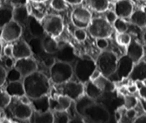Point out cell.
Instances as JSON below:
<instances>
[{"instance_id":"cell-49","label":"cell","mask_w":146,"mask_h":123,"mask_svg":"<svg viewBox=\"0 0 146 123\" xmlns=\"http://www.w3.org/2000/svg\"><path fill=\"white\" fill-rule=\"evenodd\" d=\"M133 123H146V115H142L134 119Z\"/></svg>"},{"instance_id":"cell-25","label":"cell","mask_w":146,"mask_h":123,"mask_svg":"<svg viewBox=\"0 0 146 123\" xmlns=\"http://www.w3.org/2000/svg\"><path fill=\"white\" fill-rule=\"evenodd\" d=\"M29 16L26 6L19 5L13 9V20L21 25L27 23Z\"/></svg>"},{"instance_id":"cell-23","label":"cell","mask_w":146,"mask_h":123,"mask_svg":"<svg viewBox=\"0 0 146 123\" xmlns=\"http://www.w3.org/2000/svg\"><path fill=\"white\" fill-rule=\"evenodd\" d=\"M29 120L31 123H54V112L49 110L45 112H38L34 110Z\"/></svg>"},{"instance_id":"cell-36","label":"cell","mask_w":146,"mask_h":123,"mask_svg":"<svg viewBox=\"0 0 146 123\" xmlns=\"http://www.w3.org/2000/svg\"><path fill=\"white\" fill-rule=\"evenodd\" d=\"M138 99L133 95H126L124 98V107L127 110L134 109L138 105Z\"/></svg>"},{"instance_id":"cell-19","label":"cell","mask_w":146,"mask_h":123,"mask_svg":"<svg viewBox=\"0 0 146 123\" xmlns=\"http://www.w3.org/2000/svg\"><path fill=\"white\" fill-rule=\"evenodd\" d=\"M128 78L134 82L146 81V61H140L135 63Z\"/></svg>"},{"instance_id":"cell-45","label":"cell","mask_w":146,"mask_h":123,"mask_svg":"<svg viewBox=\"0 0 146 123\" xmlns=\"http://www.w3.org/2000/svg\"><path fill=\"white\" fill-rule=\"evenodd\" d=\"M13 45H7L3 49V53L6 57H12L13 58Z\"/></svg>"},{"instance_id":"cell-56","label":"cell","mask_w":146,"mask_h":123,"mask_svg":"<svg viewBox=\"0 0 146 123\" xmlns=\"http://www.w3.org/2000/svg\"><path fill=\"white\" fill-rule=\"evenodd\" d=\"M1 115H2V109L0 108V123L1 122Z\"/></svg>"},{"instance_id":"cell-17","label":"cell","mask_w":146,"mask_h":123,"mask_svg":"<svg viewBox=\"0 0 146 123\" xmlns=\"http://www.w3.org/2000/svg\"><path fill=\"white\" fill-rule=\"evenodd\" d=\"M114 11L119 18H130L133 12V6L129 0H119L115 3Z\"/></svg>"},{"instance_id":"cell-11","label":"cell","mask_w":146,"mask_h":123,"mask_svg":"<svg viewBox=\"0 0 146 123\" xmlns=\"http://www.w3.org/2000/svg\"><path fill=\"white\" fill-rule=\"evenodd\" d=\"M134 64L135 63L128 55L123 56L118 59L116 71L113 75L117 77L118 80L128 78L132 71Z\"/></svg>"},{"instance_id":"cell-32","label":"cell","mask_w":146,"mask_h":123,"mask_svg":"<svg viewBox=\"0 0 146 123\" xmlns=\"http://www.w3.org/2000/svg\"><path fill=\"white\" fill-rule=\"evenodd\" d=\"M33 54L39 55L44 51L42 45V38L32 37L28 42Z\"/></svg>"},{"instance_id":"cell-41","label":"cell","mask_w":146,"mask_h":123,"mask_svg":"<svg viewBox=\"0 0 146 123\" xmlns=\"http://www.w3.org/2000/svg\"><path fill=\"white\" fill-rule=\"evenodd\" d=\"M108 45H109V44H108L107 38H96V46L99 49L104 51L108 48Z\"/></svg>"},{"instance_id":"cell-28","label":"cell","mask_w":146,"mask_h":123,"mask_svg":"<svg viewBox=\"0 0 146 123\" xmlns=\"http://www.w3.org/2000/svg\"><path fill=\"white\" fill-rule=\"evenodd\" d=\"M103 92H113L115 90V84L107 77L101 75L94 81H93Z\"/></svg>"},{"instance_id":"cell-21","label":"cell","mask_w":146,"mask_h":123,"mask_svg":"<svg viewBox=\"0 0 146 123\" xmlns=\"http://www.w3.org/2000/svg\"><path fill=\"white\" fill-rule=\"evenodd\" d=\"M31 105L36 112H45L49 111L50 98L46 95L35 99H31Z\"/></svg>"},{"instance_id":"cell-6","label":"cell","mask_w":146,"mask_h":123,"mask_svg":"<svg viewBox=\"0 0 146 123\" xmlns=\"http://www.w3.org/2000/svg\"><path fill=\"white\" fill-rule=\"evenodd\" d=\"M41 24L46 34L54 38L61 35L64 31V21L59 15L51 14L45 16L41 20Z\"/></svg>"},{"instance_id":"cell-52","label":"cell","mask_w":146,"mask_h":123,"mask_svg":"<svg viewBox=\"0 0 146 123\" xmlns=\"http://www.w3.org/2000/svg\"><path fill=\"white\" fill-rule=\"evenodd\" d=\"M138 86H137V85H135V84L130 85L128 88V91H129V93H135L138 91Z\"/></svg>"},{"instance_id":"cell-15","label":"cell","mask_w":146,"mask_h":123,"mask_svg":"<svg viewBox=\"0 0 146 123\" xmlns=\"http://www.w3.org/2000/svg\"><path fill=\"white\" fill-rule=\"evenodd\" d=\"M13 58L16 60L29 58L32 56V51L29 45L24 40H17L13 44Z\"/></svg>"},{"instance_id":"cell-16","label":"cell","mask_w":146,"mask_h":123,"mask_svg":"<svg viewBox=\"0 0 146 123\" xmlns=\"http://www.w3.org/2000/svg\"><path fill=\"white\" fill-rule=\"evenodd\" d=\"M34 110L31 105L25 104L19 101V103L14 105L12 109V113L16 118L21 120L30 119Z\"/></svg>"},{"instance_id":"cell-46","label":"cell","mask_w":146,"mask_h":123,"mask_svg":"<svg viewBox=\"0 0 146 123\" xmlns=\"http://www.w3.org/2000/svg\"><path fill=\"white\" fill-rule=\"evenodd\" d=\"M14 63H15V62L13 60L12 57H7V58L4 61V65L9 69L14 67Z\"/></svg>"},{"instance_id":"cell-50","label":"cell","mask_w":146,"mask_h":123,"mask_svg":"<svg viewBox=\"0 0 146 123\" xmlns=\"http://www.w3.org/2000/svg\"><path fill=\"white\" fill-rule=\"evenodd\" d=\"M138 91L141 98L146 100V85H143L142 86L138 88Z\"/></svg>"},{"instance_id":"cell-42","label":"cell","mask_w":146,"mask_h":123,"mask_svg":"<svg viewBox=\"0 0 146 123\" xmlns=\"http://www.w3.org/2000/svg\"><path fill=\"white\" fill-rule=\"evenodd\" d=\"M118 18V16L114 11H108L106 14V19L111 24H113Z\"/></svg>"},{"instance_id":"cell-43","label":"cell","mask_w":146,"mask_h":123,"mask_svg":"<svg viewBox=\"0 0 146 123\" xmlns=\"http://www.w3.org/2000/svg\"><path fill=\"white\" fill-rule=\"evenodd\" d=\"M56 62V59L55 56H48L44 59L43 63L45 67L51 68L55 64Z\"/></svg>"},{"instance_id":"cell-37","label":"cell","mask_w":146,"mask_h":123,"mask_svg":"<svg viewBox=\"0 0 146 123\" xmlns=\"http://www.w3.org/2000/svg\"><path fill=\"white\" fill-rule=\"evenodd\" d=\"M54 123H68L70 120L69 115L66 111L54 112Z\"/></svg>"},{"instance_id":"cell-53","label":"cell","mask_w":146,"mask_h":123,"mask_svg":"<svg viewBox=\"0 0 146 123\" xmlns=\"http://www.w3.org/2000/svg\"><path fill=\"white\" fill-rule=\"evenodd\" d=\"M84 0H66L67 3L71 4V5H78L81 4Z\"/></svg>"},{"instance_id":"cell-29","label":"cell","mask_w":146,"mask_h":123,"mask_svg":"<svg viewBox=\"0 0 146 123\" xmlns=\"http://www.w3.org/2000/svg\"><path fill=\"white\" fill-rule=\"evenodd\" d=\"M84 93L89 98L96 100L101 96L104 92L93 81H89L84 85Z\"/></svg>"},{"instance_id":"cell-12","label":"cell","mask_w":146,"mask_h":123,"mask_svg":"<svg viewBox=\"0 0 146 123\" xmlns=\"http://www.w3.org/2000/svg\"><path fill=\"white\" fill-rule=\"evenodd\" d=\"M14 67L21 73L23 78L33 73L38 69L36 62L31 57L16 60Z\"/></svg>"},{"instance_id":"cell-8","label":"cell","mask_w":146,"mask_h":123,"mask_svg":"<svg viewBox=\"0 0 146 123\" xmlns=\"http://www.w3.org/2000/svg\"><path fill=\"white\" fill-rule=\"evenodd\" d=\"M71 22L76 28H88L92 20L89 10L83 7H78L73 10L71 15Z\"/></svg>"},{"instance_id":"cell-5","label":"cell","mask_w":146,"mask_h":123,"mask_svg":"<svg viewBox=\"0 0 146 123\" xmlns=\"http://www.w3.org/2000/svg\"><path fill=\"white\" fill-rule=\"evenodd\" d=\"M90 35L95 38H109L113 34V28L106 19L98 17L92 19L88 27Z\"/></svg>"},{"instance_id":"cell-58","label":"cell","mask_w":146,"mask_h":123,"mask_svg":"<svg viewBox=\"0 0 146 123\" xmlns=\"http://www.w3.org/2000/svg\"><path fill=\"white\" fill-rule=\"evenodd\" d=\"M141 1H146V0H141Z\"/></svg>"},{"instance_id":"cell-55","label":"cell","mask_w":146,"mask_h":123,"mask_svg":"<svg viewBox=\"0 0 146 123\" xmlns=\"http://www.w3.org/2000/svg\"><path fill=\"white\" fill-rule=\"evenodd\" d=\"M143 38L144 42H145L146 44V31L143 33Z\"/></svg>"},{"instance_id":"cell-1","label":"cell","mask_w":146,"mask_h":123,"mask_svg":"<svg viewBox=\"0 0 146 123\" xmlns=\"http://www.w3.org/2000/svg\"><path fill=\"white\" fill-rule=\"evenodd\" d=\"M25 93L30 99H35L46 95L50 91V82L46 75L40 71H35L24 77Z\"/></svg>"},{"instance_id":"cell-48","label":"cell","mask_w":146,"mask_h":123,"mask_svg":"<svg viewBox=\"0 0 146 123\" xmlns=\"http://www.w3.org/2000/svg\"><path fill=\"white\" fill-rule=\"evenodd\" d=\"M126 116L130 120L135 119V116H136V112H135V110L134 109L127 110Z\"/></svg>"},{"instance_id":"cell-51","label":"cell","mask_w":146,"mask_h":123,"mask_svg":"<svg viewBox=\"0 0 146 123\" xmlns=\"http://www.w3.org/2000/svg\"><path fill=\"white\" fill-rule=\"evenodd\" d=\"M68 123H86L85 121L79 117H76V118H74L72 119H70Z\"/></svg>"},{"instance_id":"cell-31","label":"cell","mask_w":146,"mask_h":123,"mask_svg":"<svg viewBox=\"0 0 146 123\" xmlns=\"http://www.w3.org/2000/svg\"><path fill=\"white\" fill-rule=\"evenodd\" d=\"M90 7L97 12H104L109 7L108 0H88Z\"/></svg>"},{"instance_id":"cell-47","label":"cell","mask_w":146,"mask_h":123,"mask_svg":"<svg viewBox=\"0 0 146 123\" xmlns=\"http://www.w3.org/2000/svg\"><path fill=\"white\" fill-rule=\"evenodd\" d=\"M101 75H102V73H101V71H100V70L97 68L96 69L95 71L93 72V73L91 74V78H90V81H94L95 80H96L97 78H99Z\"/></svg>"},{"instance_id":"cell-30","label":"cell","mask_w":146,"mask_h":123,"mask_svg":"<svg viewBox=\"0 0 146 123\" xmlns=\"http://www.w3.org/2000/svg\"><path fill=\"white\" fill-rule=\"evenodd\" d=\"M13 20V9L9 7L0 8V28Z\"/></svg>"},{"instance_id":"cell-9","label":"cell","mask_w":146,"mask_h":123,"mask_svg":"<svg viewBox=\"0 0 146 123\" xmlns=\"http://www.w3.org/2000/svg\"><path fill=\"white\" fill-rule=\"evenodd\" d=\"M57 85H59V95L68 97L72 101H76L85 93L84 83L79 81L75 82L69 81L65 83Z\"/></svg>"},{"instance_id":"cell-3","label":"cell","mask_w":146,"mask_h":123,"mask_svg":"<svg viewBox=\"0 0 146 123\" xmlns=\"http://www.w3.org/2000/svg\"><path fill=\"white\" fill-rule=\"evenodd\" d=\"M118 58L113 51H103L97 59V67L102 73V75L109 78L116 71Z\"/></svg>"},{"instance_id":"cell-34","label":"cell","mask_w":146,"mask_h":123,"mask_svg":"<svg viewBox=\"0 0 146 123\" xmlns=\"http://www.w3.org/2000/svg\"><path fill=\"white\" fill-rule=\"evenodd\" d=\"M22 78L21 73L15 68H13L9 69L7 71V80L9 82H14V81H19L21 78Z\"/></svg>"},{"instance_id":"cell-57","label":"cell","mask_w":146,"mask_h":123,"mask_svg":"<svg viewBox=\"0 0 146 123\" xmlns=\"http://www.w3.org/2000/svg\"><path fill=\"white\" fill-rule=\"evenodd\" d=\"M1 46H0V54H1Z\"/></svg>"},{"instance_id":"cell-38","label":"cell","mask_w":146,"mask_h":123,"mask_svg":"<svg viewBox=\"0 0 146 123\" xmlns=\"http://www.w3.org/2000/svg\"><path fill=\"white\" fill-rule=\"evenodd\" d=\"M66 4V0H51V7L56 11H64L67 8Z\"/></svg>"},{"instance_id":"cell-13","label":"cell","mask_w":146,"mask_h":123,"mask_svg":"<svg viewBox=\"0 0 146 123\" xmlns=\"http://www.w3.org/2000/svg\"><path fill=\"white\" fill-rule=\"evenodd\" d=\"M72 100L68 97L58 95L56 98H50V110L52 112H63L69 109Z\"/></svg>"},{"instance_id":"cell-2","label":"cell","mask_w":146,"mask_h":123,"mask_svg":"<svg viewBox=\"0 0 146 123\" xmlns=\"http://www.w3.org/2000/svg\"><path fill=\"white\" fill-rule=\"evenodd\" d=\"M49 69L50 78L56 85H61L71 81L74 73L71 63L58 61Z\"/></svg>"},{"instance_id":"cell-18","label":"cell","mask_w":146,"mask_h":123,"mask_svg":"<svg viewBox=\"0 0 146 123\" xmlns=\"http://www.w3.org/2000/svg\"><path fill=\"white\" fill-rule=\"evenodd\" d=\"M126 55H128L134 63L141 61L144 56V48L141 43L136 40H132L127 46Z\"/></svg>"},{"instance_id":"cell-26","label":"cell","mask_w":146,"mask_h":123,"mask_svg":"<svg viewBox=\"0 0 146 123\" xmlns=\"http://www.w3.org/2000/svg\"><path fill=\"white\" fill-rule=\"evenodd\" d=\"M42 45L44 52L48 54H55L59 47V45L55 38L48 34L45 35L42 38Z\"/></svg>"},{"instance_id":"cell-22","label":"cell","mask_w":146,"mask_h":123,"mask_svg":"<svg viewBox=\"0 0 146 123\" xmlns=\"http://www.w3.org/2000/svg\"><path fill=\"white\" fill-rule=\"evenodd\" d=\"M6 93L11 97H22L26 95L24 84L21 81L9 82L6 87Z\"/></svg>"},{"instance_id":"cell-4","label":"cell","mask_w":146,"mask_h":123,"mask_svg":"<svg viewBox=\"0 0 146 123\" xmlns=\"http://www.w3.org/2000/svg\"><path fill=\"white\" fill-rule=\"evenodd\" d=\"M97 68V64L94 60L89 58H82L76 63L74 73L78 81L84 84L90 81L91 74Z\"/></svg>"},{"instance_id":"cell-59","label":"cell","mask_w":146,"mask_h":123,"mask_svg":"<svg viewBox=\"0 0 146 123\" xmlns=\"http://www.w3.org/2000/svg\"><path fill=\"white\" fill-rule=\"evenodd\" d=\"M1 123H8V122H1Z\"/></svg>"},{"instance_id":"cell-27","label":"cell","mask_w":146,"mask_h":123,"mask_svg":"<svg viewBox=\"0 0 146 123\" xmlns=\"http://www.w3.org/2000/svg\"><path fill=\"white\" fill-rule=\"evenodd\" d=\"M130 21L133 24L141 28L146 27V12L142 9H137L130 17Z\"/></svg>"},{"instance_id":"cell-24","label":"cell","mask_w":146,"mask_h":123,"mask_svg":"<svg viewBox=\"0 0 146 123\" xmlns=\"http://www.w3.org/2000/svg\"><path fill=\"white\" fill-rule=\"evenodd\" d=\"M95 103V100L87 96L85 93L75 101V110L78 115L84 117L86 109L92 104Z\"/></svg>"},{"instance_id":"cell-39","label":"cell","mask_w":146,"mask_h":123,"mask_svg":"<svg viewBox=\"0 0 146 123\" xmlns=\"http://www.w3.org/2000/svg\"><path fill=\"white\" fill-rule=\"evenodd\" d=\"M11 97L5 92H0V108L4 109L11 102Z\"/></svg>"},{"instance_id":"cell-14","label":"cell","mask_w":146,"mask_h":123,"mask_svg":"<svg viewBox=\"0 0 146 123\" xmlns=\"http://www.w3.org/2000/svg\"><path fill=\"white\" fill-rule=\"evenodd\" d=\"M54 56L56 61L68 63H71L76 59V54L74 48L67 43L59 46L58 50L55 54Z\"/></svg>"},{"instance_id":"cell-33","label":"cell","mask_w":146,"mask_h":123,"mask_svg":"<svg viewBox=\"0 0 146 123\" xmlns=\"http://www.w3.org/2000/svg\"><path fill=\"white\" fill-rule=\"evenodd\" d=\"M115 40L118 45L121 46H128L132 41L131 35L128 33H118L115 36Z\"/></svg>"},{"instance_id":"cell-7","label":"cell","mask_w":146,"mask_h":123,"mask_svg":"<svg viewBox=\"0 0 146 123\" xmlns=\"http://www.w3.org/2000/svg\"><path fill=\"white\" fill-rule=\"evenodd\" d=\"M84 117L92 123H108L111 118L108 110L102 105L96 102L86 109Z\"/></svg>"},{"instance_id":"cell-60","label":"cell","mask_w":146,"mask_h":123,"mask_svg":"<svg viewBox=\"0 0 146 123\" xmlns=\"http://www.w3.org/2000/svg\"><path fill=\"white\" fill-rule=\"evenodd\" d=\"M116 1H119V0H116Z\"/></svg>"},{"instance_id":"cell-10","label":"cell","mask_w":146,"mask_h":123,"mask_svg":"<svg viewBox=\"0 0 146 123\" xmlns=\"http://www.w3.org/2000/svg\"><path fill=\"white\" fill-rule=\"evenodd\" d=\"M22 34V27L17 21H11L1 28V37L6 42H13L19 39Z\"/></svg>"},{"instance_id":"cell-35","label":"cell","mask_w":146,"mask_h":123,"mask_svg":"<svg viewBox=\"0 0 146 123\" xmlns=\"http://www.w3.org/2000/svg\"><path fill=\"white\" fill-rule=\"evenodd\" d=\"M113 25V28L118 33H125L128 31V24L122 18L118 17Z\"/></svg>"},{"instance_id":"cell-40","label":"cell","mask_w":146,"mask_h":123,"mask_svg":"<svg viewBox=\"0 0 146 123\" xmlns=\"http://www.w3.org/2000/svg\"><path fill=\"white\" fill-rule=\"evenodd\" d=\"M74 37L79 42L84 41L87 38V33L84 28H76L74 31Z\"/></svg>"},{"instance_id":"cell-54","label":"cell","mask_w":146,"mask_h":123,"mask_svg":"<svg viewBox=\"0 0 146 123\" xmlns=\"http://www.w3.org/2000/svg\"><path fill=\"white\" fill-rule=\"evenodd\" d=\"M32 1H34V2H37V3H41V2H44V1H47V0H31Z\"/></svg>"},{"instance_id":"cell-20","label":"cell","mask_w":146,"mask_h":123,"mask_svg":"<svg viewBox=\"0 0 146 123\" xmlns=\"http://www.w3.org/2000/svg\"><path fill=\"white\" fill-rule=\"evenodd\" d=\"M27 26L28 29L32 37H37V38H43L45 36V31L43 27L41 21H39L38 19L36 18L34 16H29V19L27 21Z\"/></svg>"},{"instance_id":"cell-44","label":"cell","mask_w":146,"mask_h":123,"mask_svg":"<svg viewBox=\"0 0 146 123\" xmlns=\"http://www.w3.org/2000/svg\"><path fill=\"white\" fill-rule=\"evenodd\" d=\"M7 71L3 66L0 65V87L2 86L7 81Z\"/></svg>"}]
</instances>
